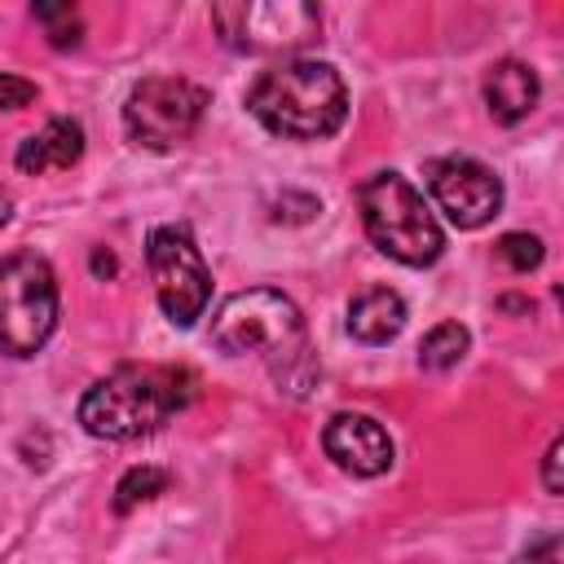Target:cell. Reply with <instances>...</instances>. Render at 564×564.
Masks as SVG:
<instances>
[{
    "label": "cell",
    "mask_w": 564,
    "mask_h": 564,
    "mask_svg": "<svg viewBox=\"0 0 564 564\" xmlns=\"http://www.w3.org/2000/svg\"><path fill=\"white\" fill-rule=\"evenodd\" d=\"M212 344L225 357H264L282 392L304 397L317 383V357L304 330V317L291 295L273 286H251L229 295L212 317Z\"/></svg>",
    "instance_id": "obj_1"
},
{
    "label": "cell",
    "mask_w": 564,
    "mask_h": 564,
    "mask_svg": "<svg viewBox=\"0 0 564 564\" xmlns=\"http://www.w3.org/2000/svg\"><path fill=\"white\" fill-rule=\"evenodd\" d=\"M194 388L185 366H119L79 397V427L97 441L150 436L194 401Z\"/></svg>",
    "instance_id": "obj_2"
},
{
    "label": "cell",
    "mask_w": 564,
    "mask_h": 564,
    "mask_svg": "<svg viewBox=\"0 0 564 564\" xmlns=\"http://www.w3.org/2000/svg\"><path fill=\"white\" fill-rule=\"evenodd\" d=\"M247 110L286 141H322L344 128L348 115V88L330 62L317 57H291L269 66L247 88Z\"/></svg>",
    "instance_id": "obj_3"
},
{
    "label": "cell",
    "mask_w": 564,
    "mask_h": 564,
    "mask_svg": "<svg viewBox=\"0 0 564 564\" xmlns=\"http://www.w3.org/2000/svg\"><path fill=\"white\" fill-rule=\"evenodd\" d=\"M357 212L366 225V238L397 264L423 269L436 264L445 251V234L423 203V194L401 172H375L357 185Z\"/></svg>",
    "instance_id": "obj_4"
},
{
    "label": "cell",
    "mask_w": 564,
    "mask_h": 564,
    "mask_svg": "<svg viewBox=\"0 0 564 564\" xmlns=\"http://www.w3.org/2000/svg\"><path fill=\"white\" fill-rule=\"evenodd\" d=\"M57 326V278L35 251L0 260V352L35 357Z\"/></svg>",
    "instance_id": "obj_5"
},
{
    "label": "cell",
    "mask_w": 564,
    "mask_h": 564,
    "mask_svg": "<svg viewBox=\"0 0 564 564\" xmlns=\"http://www.w3.org/2000/svg\"><path fill=\"white\" fill-rule=\"evenodd\" d=\"M145 264L154 282V300L172 326H194L212 300V273L198 256L189 225H154L145 238Z\"/></svg>",
    "instance_id": "obj_6"
},
{
    "label": "cell",
    "mask_w": 564,
    "mask_h": 564,
    "mask_svg": "<svg viewBox=\"0 0 564 564\" xmlns=\"http://www.w3.org/2000/svg\"><path fill=\"white\" fill-rule=\"evenodd\" d=\"M207 110V88L181 75H150L123 101V132L145 150H172L194 137Z\"/></svg>",
    "instance_id": "obj_7"
},
{
    "label": "cell",
    "mask_w": 564,
    "mask_h": 564,
    "mask_svg": "<svg viewBox=\"0 0 564 564\" xmlns=\"http://www.w3.org/2000/svg\"><path fill=\"white\" fill-rule=\"evenodd\" d=\"M212 22L234 53H282L313 40L322 13L304 0H225L212 9Z\"/></svg>",
    "instance_id": "obj_8"
},
{
    "label": "cell",
    "mask_w": 564,
    "mask_h": 564,
    "mask_svg": "<svg viewBox=\"0 0 564 564\" xmlns=\"http://www.w3.org/2000/svg\"><path fill=\"white\" fill-rule=\"evenodd\" d=\"M427 176V194L436 198V207L449 216V225L458 229H480L498 216L502 207V181L494 176V167H485L480 159L467 154H441L423 167Z\"/></svg>",
    "instance_id": "obj_9"
},
{
    "label": "cell",
    "mask_w": 564,
    "mask_h": 564,
    "mask_svg": "<svg viewBox=\"0 0 564 564\" xmlns=\"http://www.w3.org/2000/svg\"><path fill=\"white\" fill-rule=\"evenodd\" d=\"M322 449L326 458L348 471V476H383L392 463H397V445L388 436V427L375 419V414H357V410H344L326 423L322 432Z\"/></svg>",
    "instance_id": "obj_10"
},
{
    "label": "cell",
    "mask_w": 564,
    "mask_h": 564,
    "mask_svg": "<svg viewBox=\"0 0 564 564\" xmlns=\"http://www.w3.org/2000/svg\"><path fill=\"white\" fill-rule=\"evenodd\" d=\"M480 93H485V106H489L494 123H507V128H511V123L529 119V110H533L538 97H542V84H538V70H533L529 62L502 57V62H494V66L485 70Z\"/></svg>",
    "instance_id": "obj_11"
},
{
    "label": "cell",
    "mask_w": 564,
    "mask_h": 564,
    "mask_svg": "<svg viewBox=\"0 0 564 564\" xmlns=\"http://www.w3.org/2000/svg\"><path fill=\"white\" fill-rule=\"evenodd\" d=\"M79 154H84V123L57 115V119H48L40 132H31V137L18 145L13 163H18V172H26V176H44V172H62V167L79 163Z\"/></svg>",
    "instance_id": "obj_12"
},
{
    "label": "cell",
    "mask_w": 564,
    "mask_h": 564,
    "mask_svg": "<svg viewBox=\"0 0 564 564\" xmlns=\"http://www.w3.org/2000/svg\"><path fill=\"white\" fill-rule=\"evenodd\" d=\"M405 326V300L392 286H370L348 304V335L361 344H388Z\"/></svg>",
    "instance_id": "obj_13"
},
{
    "label": "cell",
    "mask_w": 564,
    "mask_h": 564,
    "mask_svg": "<svg viewBox=\"0 0 564 564\" xmlns=\"http://www.w3.org/2000/svg\"><path fill=\"white\" fill-rule=\"evenodd\" d=\"M467 348H471V335L463 322H436L419 344V366L423 370H449L467 357Z\"/></svg>",
    "instance_id": "obj_14"
},
{
    "label": "cell",
    "mask_w": 564,
    "mask_h": 564,
    "mask_svg": "<svg viewBox=\"0 0 564 564\" xmlns=\"http://www.w3.org/2000/svg\"><path fill=\"white\" fill-rule=\"evenodd\" d=\"M167 471L163 467H150V463H141V467H128L123 476H119V485H115V511L119 516H128L132 507H141V502H150V498H159L163 489H167Z\"/></svg>",
    "instance_id": "obj_15"
},
{
    "label": "cell",
    "mask_w": 564,
    "mask_h": 564,
    "mask_svg": "<svg viewBox=\"0 0 564 564\" xmlns=\"http://www.w3.org/2000/svg\"><path fill=\"white\" fill-rule=\"evenodd\" d=\"M31 18L44 26L53 48H75L84 40V18L75 4H31Z\"/></svg>",
    "instance_id": "obj_16"
},
{
    "label": "cell",
    "mask_w": 564,
    "mask_h": 564,
    "mask_svg": "<svg viewBox=\"0 0 564 564\" xmlns=\"http://www.w3.org/2000/svg\"><path fill=\"white\" fill-rule=\"evenodd\" d=\"M542 256H546V251H542V238H538V234L516 229V234H502V238H498V260H502L507 269H516V273L538 269Z\"/></svg>",
    "instance_id": "obj_17"
},
{
    "label": "cell",
    "mask_w": 564,
    "mask_h": 564,
    "mask_svg": "<svg viewBox=\"0 0 564 564\" xmlns=\"http://www.w3.org/2000/svg\"><path fill=\"white\" fill-rule=\"evenodd\" d=\"M35 97H40V88H35L31 79L0 70V110H22V106H31Z\"/></svg>",
    "instance_id": "obj_18"
},
{
    "label": "cell",
    "mask_w": 564,
    "mask_h": 564,
    "mask_svg": "<svg viewBox=\"0 0 564 564\" xmlns=\"http://www.w3.org/2000/svg\"><path fill=\"white\" fill-rule=\"evenodd\" d=\"M516 564H560V533H538L520 555Z\"/></svg>",
    "instance_id": "obj_19"
},
{
    "label": "cell",
    "mask_w": 564,
    "mask_h": 564,
    "mask_svg": "<svg viewBox=\"0 0 564 564\" xmlns=\"http://www.w3.org/2000/svg\"><path fill=\"white\" fill-rule=\"evenodd\" d=\"M560 454H564V441L555 436L551 445H546V454H542V489L555 498L560 494Z\"/></svg>",
    "instance_id": "obj_20"
},
{
    "label": "cell",
    "mask_w": 564,
    "mask_h": 564,
    "mask_svg": "<svg viewBox=\"0 0 564 564\" xmlns=\"http://www.w3.org/2000/svg\"><path fill=\"white\" fill-rule=\"evenodd\" d=\"M93 273H97V278H101V273H106V278H110V273H115V256H110V251H101V247H97V251H93Z\"/></svg>",
    "instance_id": "obj_21"
},
{
    "label": "cell",
    "mask_w": 564,
    "mask_h": 564,
    "mask_svg": "<svg viewBox=\"0 0 564 564\" xmlns=\"http://www.w3.org/2000/svg\"><path fill=\"white\" fill-rule=\"evenodd\" d=\"M9 216H13V198H9V189L0 185V225H4Z\"/></svg>",
    "instance_id": "obj_22"
}]
</instances>
